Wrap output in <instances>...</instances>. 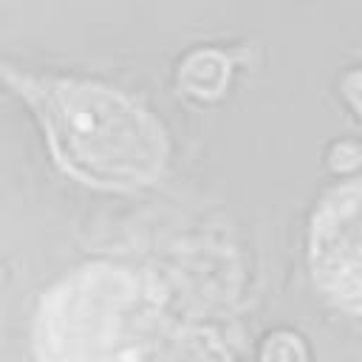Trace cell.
<instances>
[{
	"mask_svg": "<svg viewBox=\"0 0 362 362\" xmlns=\"http://www.w3.org/2000/svg\"><path fill=\"white\" fill-rule=\"evenodd\" d=\"M167 303L150 272L90 260L40 294L31 354L37 362H144L170 328Z\"/></svg>",
	"mask_w": 362,
	"mask_h": 362,
	"instance_id": "cell-2",
	"label": "cell"
},
{
	"mask_svg": "<svg viewBox=\"0 0 362 362\" xmlns=\"http://www.w3.org/2000/svg\"><path fill=\"white\" fill-rule=\"evenodd\" d=\"M260 362H308L305 342L291 331H274L260 348Z\"/></svg>",
	"mask_w": 362,
	"mask_h": 362,
	"instance_id": "cell-6",
	"label": "cell"
},
{
	"mask_svg": "<svg viewBox=\"0 0 362 362\" xmlns=\"http://www.w3.org/2000/svg\"><path fill=\"white\" fill-rule=\"evenodd\" d=\"M342 96H345V102L354 107V113L356 116H362V68H354V71H348L345 76H342Z\"/></svg>",
	"mask_w": 362,
	"mask_h": 362,
	"instance_id": "cell-8",
	"label": "cell"
},
{
	"mask_svg": "<svg viewBox=\"0 0 362 362\" xmlns=\"http://www.w3.org/2000/svg\"><path fill=\"white\" fill-rule=\"evenodd\" d=\"M362 164V147L356 141H337L328 153V167L337 173H351Z\"/></svg>",
	"mask_w": 362,
	"mask_h": 362,
	"instance_id": "cell-7",
	"label": "cell"
},
{
	"mask_svg": "<svg viewBox=\"0 0 362 362\" xmlns=\"http://www.w3.org/2000/svg\"><path fill=\"white\" fill-rule=\"evenodd\" d=\"M144 362H232L221 337L201 325H170Z\"/></svg>",
	"mask_w": 362,
	"mask_h": 362,
	"instance_id": "cell-4",
	"label": "cell"
},
{
	"mask_svg": "<svg viewBox=\"0 0 362 362\" xmlns=\"http://www.w3.org/2000/svg\"><path fill=\"white\" fill-rule=\"evenodd\" d=\"M3 82L34 113L54 164L68 178L99 192H136L164 175L167 130L124 90L11 65H3Z\"/></svg>",
	"mask_w": 362,
	"mask_h": 362,
	"instance_id": "cell-1",
	"label": "cell"
},
{
	"mask_svg": "<svg viewBox=\"0 0 362 362\" xmlns=\"http://www.w3.org/2000/svg\"><path fill=\"white\" fill-rule=\"evenodd\" d=\"M305 263L334 308L362 317V175L331 187L311 209Z\"/></svg>",
	"mask_w": 362,
	"mask_h": 362,
	"instance_id": "cell-3",
	"label": "cell"
},
{
	"mask_svg": "<svg viewBox=\"0 0 362 362\" xmlns=\"http://www.w3.org/2000/svg\"><path fill=\"white\" fill-rule=\"evenodd\" d=\"M229 74L232 65L221 51L201 48L178 65V85L195 99H215L229 85Z\"/></svg>",
	"mask_w": 362,
	"mask_h": 362,
	"instance_id": "cell-5",
	"label": "cell"
}]
</instances>
